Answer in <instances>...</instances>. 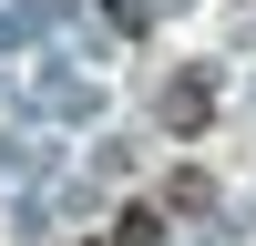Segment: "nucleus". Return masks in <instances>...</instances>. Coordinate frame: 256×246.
Here are the masks:
<instances>
[{"label":"nucleus","mask_w":256,"mask_h":246,"mask_svg":"<svg viewBox=\"0 0 256 246\" xmlns=\"http://www.w3.org/2000/svg\"><path fill=\"white\" fill-rule=\"evenodd\" d=\"M205 113H216V92H205V82H174V92H164V123H174V134H195Z\"/></svg>","instance_id":"nucleus-1"},{"label":"nucleus","mask_w":256,"mask_h":246,"mask_svg":"<svg viewBox=\"0 0 256 246\" xmlns=\"http://www.w3.org/2000/svg\"><path fill=\"white\" fill-rule=\"evenodd\" d=\"M113 246H164V216H154V205H134V216L113 226Z\"/></svg>","instance_id":"nucleus-2"}]
</instances>
